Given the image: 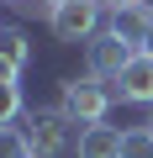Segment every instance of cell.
I'll use <instances>...</instances> for the list:
<instances>
[{
  "instance_id": "cell-1",
  "label": "cell",
  "mask_w": 153,
  "mask_h": 158,
  "mask_svg": "<svg viewBox=\"0 0 153 158\" xmlns=\"http://www.w3.org/2000/svg\"><path fill=\"white\" fill-rule=\"evenodd\" d=\"M111 100H116V85L111 79H100V74H79V79H63L58 85V106H63V116L74 121V127H90V121H106L111 116Z\"/></svg>"
},
{
  "instance_id": "cell-2",
  "label": "cell",
  "mask_w": 153,
  "mask_h": 158,
  "mask_svg": "<svg viewBox=\"0 0 153 158\" xmlns=\"http://www.w3.org/2000/svg\"><path fill=\"white\" fill-rule=\"evenodd\" d=\"M21 127H27L37 158H63V153H74V132H79V127L63 116V106H37V111H27Z\"/></svg>"
},
{
  "instance_id": "cell-3",
  "label": "cell",
  "mask_w": 153,
  "mask_h": 158,
  "mask_svg": "<svg viewBox=\"0 0 153 158\" xmlns=\"http://www.w3.org/2000/svg\"><path fill=\"white\" fill-rule=\"evenodd\" d=\"M100 16H106L100 0H69V6H58V11L48 16V27H53L58 42H90V37L100 32Z\"/></svg>"
},
{
  "instance_id": "cell-4",
  "label": "cell",
  "mask_w": 153,
  "mask_h": 158,
  "mask_svg": "<svg viewBox=\"0 0 153 158\" xmlns=\"http://www.w3.org/2000/svg\"><path fill=\"white\" fill-rule=\"evenodd\" d=\"M127 58H132V48L111 32V27H100L90 42H85V63H90V74H100V79H111L116 85V74L127 69Z\"/></svg>"
},
{
  "instance_id": "cell-5",
  "label": "cell",
  "mask_w": 153,
  "mask_h": 158,
  "mask_svg": "<svg viewBox=\"0 0 153 158\" xmlns=\"http://www.w3.org/2000/svg\"><path fill=\"white\" fill-rule=\"evenodd\" d=\"M116 95L127 106H153V58L148 53H132L127 69L116 74Z\"/></svg>"
},
{
  "instance_id": "cell-6",
  "label": "cell",
  "mask_w": 153,
  "mask_h": 158,
  "mask_svg": "<svg viewBox=\"0 0 153 158\" xmlns=\"http://www.w3.org/2000/svg\"><path fill=\"white\" fill-rule=\"evenodd\" d=\"M132 53L142 48V37H148V27H153V6H148V0H132V6H116L111 11V21H106Z\"/></svg>"
},
{
  "instance_id": "cell-7",
  "label": "cell",
  "mask_w": 153,
  "mask_h": 158,
  "mask_svg": "<svg viewBox=\"0 0 153 158\" xmlns=\"http://www.w3.org/2000/svg\"><path fill=\"white\" fill-rule=\"evenodd\" d=\"M74 158H121V132L106 121H90L74 137Z\"/></svg>"
},
{
  "instance_id": "cell-8",
  "label": "cell",
  "mask_w": 153,
  "mask_h": 158,
  "mask_svg": "<svg viewBox=\"0 0 153 158\" xmlns=\"http://www.w3.org/2000/svg\"><path fill=\"white\" fill-rule=\"evenodd\" d=\"M32 63V42L21 27H0V79H21Z\"/></svg>"
},
{
  "instance_id": "cell-9",
  "label": "cell",
  "mask_w": 153,
  "mask_h": 158,
  "mask_svg": "<svg viewBox=\"0 0 153 158\" xmlns=\"http://www.w3.org/2000/svg\"><path fill=\"white\" fill-rule=\"evenodd\" d=\"M0 158H37V153H32L27 127H16V121H6V127H0Z\"/></svg>"
},
{
  "instance_id": "cell-10",
  "label": "cell",
  "mask_w": 153,
  "mask_h": 158,
  "mask_svg": "<svg viewBox=\"0 0 153 158\" xmlns=\"http://www.w3.org/2000/svg\"><path fill=\"white\" fill-rule=\"evenodd\" d=\"M121 158H153V127H127L121 132Z\"/></svg>"
},
{
  "instance_id": "cell-11",
  "label": "cell",
  "mask_w": 153,
  "mask_h": 158,
  "mask_svg": "<svg viewBox=\"0 0 153 158\" xmlns=\"http://www.w3.org/2000/svg\"><path fill=\"white\" fill-rule=\"evenodd\" d=\"M21 116V79H0V127Z\"/></svg>"
},
{
  "instance_id": "cell-12",
  "label": "cell",
  "mask_w": 153,
  "mask_h": 158,
  "mask_svg": "<svg viewBox=\"0 0 153 158\" xmlns=\"http://www.w3.org/2000/svg\"><path fill=\"white\" fill-rule=\"evenodd\" d=\"M137 53H148V58H153V27H148V37H142V48H137Z\"/></svg>"
},
{
  "instance_id": "cell-13",
  "label": "cell",
  "mask_w": 153,
  "mask_h": 158,
  "mask_svg": "<svg viewBox=\"0 0 153 158\" xmlns=\"http://www.w3.org/2000/svg\"><path fill=\"white\" fill-rule=\"evenodd\" d=\"M100 6H106V11H116V6H132V0H100Z\"/></svg>"
},
{
  "instance_id": "cell-14",
  "label": "cell",
  "mask_w": 153,
  "mask_h": 158,
  "mask_svg": "<svg viewBox=\"0 0 153 158\" xmlns=\"http://www.w3.org/2000/svg\"><path fill=\"white\" fill-rule=\"evenodd\" d=\"M48 6H53V11H58V6H69V0H48Z\"/></svg>"
},
{
  "instance_id": "cell-15",
  "label": "cell",
  "mask_w": 153,
  "mask_h": 158,
  "mask_svg": "<svg viewBox=\"0 0 153 158\" xmlns=\"http://www.w3.org/2000/svg\"><path fill=\"white\" fill-rule=\"evenodd\" d=\"M148 127H153V106H148Z\"/></svg>"
},
{
  "instance_id": "cell-16",
  "label": "cell",
  "mask_w": 153,
  "mask_h": 158,
  "mask_svg": "<svg viewBox=\"0 0 153 158\" xmlns=\"http://www.w3.org/2000/svg\"><path fill=\"white\" fill-rule=\"evenodd\" d=\"M6 6H21V0H6Z\"/></svg>"
}]
</instances>
